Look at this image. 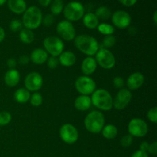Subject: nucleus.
<instances>
[{
	"label": "nucleus",
	"instance_id": "obj_27",
	"mask_svg": "<svg viewBox=\"0 0 157 157\" xmlns=\"http://www.w3.org/2000/svg\"><path fill=\"white\" fill-rule=\"evenodd\" d=\"M64 8L63 0H54L51 5V12L53 15H58L63 12Z\"/></svg>",
	"mask_w": 157,
	"mask_h": 157
},
{
	"label": "nucleus",
	"instance_id": "obj_25",
	"mask_svg": "<svg viewBox=\"0 0 157 157\" xmlns=\"http://www.w3.org/2000/svg\"><path fill=\"white\" fill-rule=\"evenodd\" d=\"M19 38L24 44H31L35 40V34L30 29H23L19 32Z\"/></svg>",
	"mask_w": 157,
	"mask_h": 157
},
{
	"label": "nucleus",
	"instance_id": "obj_12",
	"mask_svg": "<svg viewBox=\"0 0 157 157\" xmlns=\"http://www.w3.org/2000/svg\"><path fill=\"white\" fill-rule=\"evenodd\" d=\"M132 99V93L127 88L120 89L116 94L114 99H113V107L116 110H121L128 106Z\"/></svg>",
	"mask_w": 157,
	"mask_h": 157
},
{
	"label": "nucleus",
	"instance_id": "obj_24",
	"mask_svg": "<svg viewBox=\"0 0 157 157\" xmlns=\"http://www.w3.org/2000/svg\"><path fill=\"white\" fill-rule=\"evenodd\" d=\"M101 132H102L103 136L107 140L114 139L117 136L118 133L117 128L113 124H108V125L104 127Z\"/></svg>",
	"mask_w": 157,
	"mask_h": 157
},
{
	"label": "nucleus",
	"instance_id": "obj_44",
	"mask_svg": "<svg viewBox=\"0 0 157 157\" xmlns=\"http://www.w3.org/2000/svg\"><path fill=\"white\" fill-rule=\"evenodd\" d=\"M38 2L43 7H47L52 3V0H38Z\"/></svg>",
	"mask_w": 157,
	"mask_h": 157
},
{
	"label": "nucleus",
	"instance_id": "obj_16",
	"mask_svg": "<svg viewBox=\"0 0 157 157\" xmlns=\"http://www.w3.org/2000/svg\"><path fill=\"white\" fill-rule=\"evenodd\" d=\"M48 54L44 49L36 48L32 51L29 59L35 64H42L47 61Z\"/></svg>",
	"mask_w": 157,
	"mask_h": 157
},
{
	"label": "nucleus",
	"instance_id": "obj_34",
	"mask_svg": "<svg viewBox=\"0 0 157 157\" xmlns=\"http://www.w3.org/2000/svg\"><path fill=\"white\" fill-rule=\"evenodd\" d=\"M147 117H148L149 121H151L153 124H156L157 123V107H153V108L150 109L149 111L147 112Z\"/></svg>",
	"mask_w": 157,
	"mask_h": 157
},
{
	"label": "nucleus",
	"instance_id": "obj_5",
	"mask_svg": "<svg viewBox=\"0 0 157 157\" xmlns=\"http://www.w3.org/2000/svg\"><path fill=\"white\" fill-rule=\"evenodd\" d=\"M64 15L69 21H76L84 15V7L81 2L76 1L67 3L64 8Z\"/></svg>",
	"mask_w": 157,
	"mask_h": 157
},
{
	"label": "nucleus",
	"instance_id": "obj_8",
	"mask_svg": "<svg viewBox=\"0 0 157 157\" xmlns=\"http://www.w3.org/2000/svg\"><path fill=\"white\" fill-rule=\"evenodd\" d=\"M75 88L81 95L89 96L96 90V83L88 76H80L75 81Z\"/></svg>",
	"mask_w": 157,
	"mask_h": 157
},
{
	"label": "nucleus",
	"instance_id": "obj_37",
	"mask_svg": "<svg viewBox=\"0 0 157 157\" xmlns=\"http://www.w3.org/2000/svg\"><path fill=\"white\" fill-rule=\"evenodd\" d=\"M124 78H121V77H116V78H113V87H116L117 89H122L124 87Z\"/></svg>",
	"mask_w": 157,
	"mask_h": 157
},
{
	"label": "nucleus",
	"instance_id": "obj_6",
	"mask_svg": "<svg viewBox=\"0 0 157 157\" xmlns=\"http://www.w3.org/2000/svg\"><path fill=\"white\" fill-rule=\"evenodd\" d=\"M43 46L48 54L53 57H58L64 52V44L58 37L48 36L44 38Z\"/></svg>",
	"mask_w": 157,
	"mask_h": 157
},
{
	"label": "nucleus",
	"instance_id": "obj_29",
	"mask_svg": "<svg viewBox=\"0 0 157 157\" xmlns=\"http://www.w3.org/2000/svg\"><path fill=\"white\" fill-rule=\"evenodd\" d=\"M29 101H30L31 104L32 106H34V107H39L42 104L43 98L41 94L38 93V92H35L33 94L31 95Z\"/></svg>",
	"mask_w": 157,
	"mask_h": 157
},
{
	"label": "nucleus",
	"instance_id": "obj_11",
	"mask_svg": "<svg viewBox=\"0 0 157 157\" xmlns=\"http://www.w3.org/2000/svg\"><path fill=\"white\" fill-rule=\"evenodd\" d=\"M56 31L58 35L65 41H72L76 37V31L71 22L67 20L61 21L57 25Z\"/></svg>",
	"mask_w": 157,
	"mask_h": 157
},
{
	"label": "nucleus",
	"instance_id": "obj_42",
	"mask_svg": "<svg viewBox=\"0 0 157 157\" xmlns=\"http://www.w3.org/2000/svg\"><path fill=\"white\" fill-rule=\"evenodd\" d=\"M17 62L15 58H9L7 60V66L10 69H13L16 66Z\"/></svg>",
	"mask_w": 157,
	"mask_h": 157
},
{
	"label": "nucleus",
	"instance_id": "obj_4",
	"mask_svg": "<svg viewBox=\"0 0 157 157\" xmlns=\"http://www.w3.org/2000/svg\"><path fill=\"white\" fill-rule=\"evenodd\" d=\"M104 114L99 110H93L86 116L84 120V126L87 131L92 133H99L104 127Z\"/></svg>",
	"mask_w": 157,
	"mask_h": 157
},
{
	"label": "nucleus",
	"instance_id": "obj_10",
	"mask_svg": "<svg viewBox=\"0 0 157 157\" xmlns=\"http://www.w3.org/2000/svg\"><path fill=\"white\" fill-rule=\"evenodd\" d=\"M61 139L67 144H73L78 141L79 134L76 127L71 124H64L59 130Z\"/></svg>",
	"mask_w": 157,
	"mask_h": 157
},
{
	"label": "nucleus",
	"instance_id": "obj_33",
	"mask_svg": "<svg viewBox=\"0 0 157 157\" xmlns=\"http://www.w3.org/2000/svg\"><path fill=\"white\" fill-rule=\"evenodd\" d=\"M22 22L18 19H13L9 24V28L14 32H20L22 29Z\"/></svg>",
	"mask_w": 157,
	"mask_h": 157
},
{
	"label": "nucleus",
	"instance_id": "obj_23",
	"mask_svg": "<svg viewBox=\"0 0 157 157\" xmlns=\"http://www.w3.org/2000/svg\"><path fill=\"white\" fill-rule=\"evenodd\" d=\"M30 92L26 88H19L14 93V99L19 104H25L30 99Z\"/></svg>",
	"mask_w": 157,
	"mask_h": 157
},
{
	"label": "nucleus",
	"instance_id": "obj_22",
	"mask_svg": "<svg viewBox=\"0 0 157 157\" xmlns=\"http://www.w3.org/2000/svg\"><path fill=\"white\" fill-rule=\"evenodd\" d=\"M83 23L87 29H95L99 25V19L94 13L88 12L83 16Z\"/></svg>",
	"mask_w": 157,
	"mask_h": 157
},
{
	"label": "nucleus",
	"instance_id": "obj_1",
	"mask_svg": "<svg viewBox=\"0 0 157 157\" xmlns=\"http://www.w3.org/2000/svg\"><path fill=\"white\" fill-rule=\"evenodd\" d=\"M75 45L80 52L88 57L96 55L100 48L99 43L96 38L87 35H80L75 37Z\"/></svg>",
	"mask_w": 157,
	"mask_h": 157
},
{
	"label": "nucleus",
	"instance_id": "obj_15",
	"mask_svg": "<svg viewBox=\"0 0 157 157\" xmlns=\"http://www.w3.org/2000/svg\"><path fill=\"white\" fill-rule=\"evenodd\" d=\"M144 83V76L140 72H134L128 77L127 81V87L130 90H136L142 87Z\"/></svg>",
	"mask_w": 157,
	"mask_h": 157
},
{
	"label": "nucleus",
	"instance_id": "obj_13",
	"mask_svg": "<svg viewBox=\"0 0 157 157\" xmlns=\"http://www.w3.org/2000/svg\"><path fill=\"white\" fill-rule=\"evenodd\" d=\"M43 84L42 76L38 72H31L25 78V86L29 91H38Z\"/></svg>",
	"mask_w": 157,
	"mask_h": 157
},
{
	"label": "nucleus",
	"instance_id": "obj_43",
	"mask_svg": "<svg viewBox=\"0 0 157 157\" xmlns=\"http://www.w3.org/2000/svg\"><path fill=\"white\" fill-rule=\"evenodd\" d=\"M149 147H150V144H149L148 142H146V141H144L142 144L140 146V150H142L144 152H148Z\"/></svg>",
	"mask_w": 157,
	"mask_h": 157
},
{
	"label": "nucleus",
	"instance_id": "obj_32",
	"mask_svg": "<svg viewBox=\"0 0 157 157\" xmlns=\"http://www.w3.org/2000/svg\"><path fill=\"white\" fill-rule=\"evenodd\" d=\"M133 138L131 135L126 134L121 138L120 144H121V145L123 147H124V148H127V147L131 146V144H133Z\"/></svg>",
	"mask_w": 157,
	"mask_h": 157
},
{
	"label": "nucleus",
	"instance_id": "obj_19",
	"mask_svg": "<svg viewBox=\"0 0 157 157\" xmlns=\"http://www.w3.org/2000/svg\"><path fill=\"white\" fill-rule=\"evenodd\" d=\"M8 7L11 12L17 15H21L27 9V5L25 0H7Z\"/></svg>",
	"mask_w": 157,
	"mask_h": 157
},
{
	"label": "nucleus",
	"instance_id": "obj_20",
	"mask_svg": "<svg viewBox=\"0 0 157 157\" xmlns=\"http://www.w3.org/2000/svg\"><path fill=\"white\" fill-rule=\"evenodd\" d=\"M76 60V55H75V53L70 52V51L63 52L59 55V58H58L60 64L64 67H71L72 65L75 64Z\"/></svg>",
	"mask_w": 157,
	"mask_h": 157
},
{
	"label": "nucleus",
	"instance_id": "obj_30",
	"mask_svg": "<svg viewBox=\"0 0 157 157\" xmlns=\"http://www.w3.org/2000/svg\"><path fill=\"white\" fill-rule=\"evenodd\" d=\"M115 44H116V38L113 35H106L102 42L103 48L107 49L114 46Z\"/></svg>",
	"mask_w": 157,
	"mask_h": 157
},
{
	"label": "nucleus",
	"instance_id": "obj_35",
	"mask_svg": "<svg viewBox=\"0 0 157 157\" xmlns=\"http://www.w3.org/2000/svg\"><path fill=\"white\" fill-rule=\"evenodd\" d=\"M55 21V17L52 14H48L44 18H42V22L45 27H50Z\"/></svg>",
	"mask_w": 157,
	"mask_h": 157
},
{
	"label": "nucleus",
	"instance_id": "obj_9",
	"mask_svg": "<svg viewBox=\"0 0 157 157\" xmlns=\"http://www.w3.org/2000/svg\"><path fill=\"white\" fill-rule=\"evenodd\" d=\"M129 134L135 137H144L148 133V125L140 118H133L128 124Z\"/></svg>",
	"mask_w": 157,
	"mask_h": 157
},
{
	"label": "nucleus",
	"instance_id": "obj_3",
	"mask_svg": "<svg viewBox=\"0 0 157 157\" xmlns=\"http://www.w3.org/2000/svg\"><path fill=\"white\" fill-rule=\"evenodd\" d=\"M42 18V13L39 8L37 6H30L23 13L21 22L25 29L33 30L41 25Z\"/></svg>",
	"mask_w": 157,
	"mask_h": 157
},
{
	"label": "nucleus",
	"instance_id": "obj_47",
	"mask_svg": "<svg viewBox=\"0 0 157 157\" xmlns=\"http://www.w3.org/2000/svg\"><path fill=\"white\" fill-rule=\"evenodd\" d=\"M6 1H7V0H0V6H2V5H4L5 3L6 2Z\"/></svg>",
	"mask_w": 157,
	"mask_h": 157
},
{
	"label": "nucleus",
	"instance_id": "obj_45",
	"mask_svg": "<svg viewBox=\"0 0 157 157\" xmlns=\"http://www.w3.org/2000/svg\"><path fill=\"white\" fill-rule=\"evenodd\" d=\"M5 37H6V32H5L4 29H3L2 28L0 27V43L2 42Z\"/></svg>",
	"mask_w": 157,
	"mask_h": 157
},
{
	"label": "nucleus",
	"instance_id": "obj_21",
	"mask_svg": "<svg viewBox=\"0 0 157 157\" xmlns=\"http://www.w3.org/2000/svg\"><path fill=\"white\" fill-rule=\"evenodd\" d=\"M91 105L92 103L90 98L87 95H80L75 99V107L80 111H86L91 107Z\"/></svg>",
	"mask_w": 157,
	"mask_h": 157
},
{
	"label": "nucleus",
	"instance_id": "obj_26",
	"mask_svg": "<svg viewBox=\"0 0 157 157\" xmlns=\"http://www.w3.org/2000/svg\"><path fill=\"white\" fill-rule=\"evenodd\" d=\"M95 15L98 17V19L101 20H107L111 17L112 13L110 9L107 6H100L96 9L95 12Z\"/></svg>",
	"mask_w": 157,
	"mask_h": 157
},
{
	"label": "nucleus",
	"instance_id": "obj_7",
	"mask_svg": "<svg viewBox=\"0 0 157 157\" xmlns=\"http://www.w3.org/2000/svg\"><path fill=\"white\" fill-rule=\"evenodd\" d=\"M95 55H96L95 61L97 64H99L102 68L109 70V69H112L115 66V64H116L115 57L108 49L101 48Z\"/></svg>",
	"mask_w": 157,
	"mask_h": 157
},
{
	"label": "nucleus",
	"instance_id": "obj_14",
	"mask_svg": "<svg viewBox=\"0 0 157 157\" xmlns=\"http://www.w3.org/2000/svg\"><path fill=\"white\" fill-rule=\"evenodd\" d=\"M112 22L117 28L121 29H125L131 24V16L128 12L124 10L116 11L111 15Z\"/></svg>",
	"mask_w": 157,
	"mask_h": 157
},
{
	"label": "nucleus",
	"instance_id": "obj_31",
	"mask_svg": "<svg viewBox=\"0 0 157 157\" xmlns=\"http://www.w3.org/2000/svg\"><path fill=\"white\" fill-rule=\"evenodd\" d=\"M12 121V115L8 111L0 112V126H6Z\"/></svg>",
	"mask_w": 157,
	"mask_h": 157
},
{
	"label": "nucleus",
	"instance_id": "obj_46",
	"mask_svg": "<svg viewBox=\"0 0 157 157\" xmlns=\"http://www.w3.org/2000/svg\"><path fill=\"white\" fill-rule=\"evenodd\" d=\"M153 23H154L155 25H157V12L156 11H155L154 13H153Z\"/></svg>",
	"mask_w": 157,
	"mask_h": 157
},
{
	"label": "nucleus",
	"instance_id": "obj_41",
	"mask_svg": "<svg viewBox=\"0 0 157 157\" xmlns=\"http://www.w3.org/2000/svg\"><path fill=\"white\" fill-rule=\"evenodd\" d=\"M131 157H149L147 152H144L142 150H136L133 154L132 155Z\"/></svg>",
	"mask_w": 157,
	"mask_h": 157
},
{
	"label": "nucleus",
	"instance_id": "obj_28",
	"mask_svg": "<svg viewBox=\"0 0 157 157\" xmlns=\"http://www.w3.org/2000/svg\"><path fill=\"white\" fill-rule=\"evenodd\" d=\"M98 32L101 34L104 35H113L115 32V29L112 25L107 24V23H101L98 25L97 27Z\"/></svg>",
	"mask_w": 157,
	"mask_h": 157
},
{
	"label": "nucleus",
	"instance_id": "obj_40",
	"mask_svg": "<svg viewBox=\"0 0 157 157\" xmlns=\"http://www.w3.org/2000/svg\"><path fill=\"white\" fill-rule=\"evenodd\" d=\"M30 59H29V57L27 55H21V56L19 57L18 58V63L20 64H22V65H25L28 63L29 62Z\"/></svg>",
	"mask_w": 157,
	"mask_h": 157
},
{
	"label": "nucleus",
	"instance_id": "obj_2",
	"mask_svg": "<svg viewBox=\"0 0 157 157\" xmlns=\"http://www.w3.org/2000/svg\"><path fill=\"white\" fill-rule=\"evenodd\" d=\"M91 103L94 107L104 111H108L113 108V98L110 92L105 89H98L92 94Z\"/></svg>",
	"mask_w": 157,
	"mask_h": 157
},
{
	"label": "nucleus",
	"instance_id": "obj_39",
	"mask_svg": "<svg viewBox=\"0 0 157 157\" xmlns=\"http://www.w3.org/2000/svg\"><path fill=\"white\" fill-rule=\"evenodd\" d=\"M148 153H151L153 155H156L157 153V143L155 141L153 144H150V147L148 149Z\"/></svg>",
	"mask_w": 157,
	"mask_h": 157
},
{
	"label": "nucleus",
	"instance_id": "obj_17",
	"mask_svg": "<svg viewBox=\"0 0 157 157\" xmlns=\"http://www.w3.org/2000/svg\"><path fill=\"white\" fill-rule=\"evenodd\" d=\"M20 74L16 69H9L6 73L4 77V81L8 87H15L19 83Z\"/></svg>",
	"mask_w": 157,
	"mask_h": 157
},
{
	"label": "nucleus",
	"instance_id": "obj_36",
	"mask_svg": "<svg viewBox=\"0 0 157 157\" xmlns=\"http://www.w3.org/2000/svg\"><path fill=\"white\" fill-rule=\"evenodd\" d=\"M47 64L49 68L55 69L58 67V64H59V61H58V58L57 57L51 56L50 58H48Z\"/></svg>",
	"mask_w": 157,
	"mask_h": 157
},
{
	"label": "nucleus",
	"instance_id": "obj_18",
	"mask_svg": "<svg viewBox=\"0 0 157 157\" xmlns=\"http://www.w3.org/2000/svg\"><path fill=\"white\" fill-rule=\"evenodd\" d=\"M97 66L98 64L95 61V58L92 57H87L82 61L81 71L84 75H85V76H89L94 73L97 69Z\"/></svg>",
	"mask_w": 157,
	"mask_h": 157
},
{
	"label": "nucleus",
	"instance_id": "obj_38",
	"mask_svg": "<svg viewBox=\"0 0 157 157\" xmlns=\"http://www.w3.org/2000/svg\"><path fill=\"white\" fill-rule=\"evenodd\" d=\"M124 6H127V7H130V6H133L137 2V0H118Z\"/></svg>",
	"mask_w": 157,
	"mask_h": 157
}]
</instances>
